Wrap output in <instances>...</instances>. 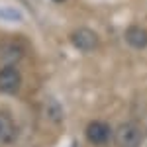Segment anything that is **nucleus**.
I'll return each mask as SVG.
<instances>
[{
    "label": "nucleus",
    "instance_id": "nucleus-4",
    "mask_svg": "<svg viewBox=\"0 0 147 147\" xmlns=\"http://www.w3.org/2000/svg\"><path fill=\"white\" fill-rule=\"evenodd\" d=\"M20 73L18 69L6 65V67L0 69V90L2 92H16L20 86Z\"/></svg>",
    "mask_w": 147,
    "mask_h": 147
},
{
    "label": "nucleus",
    "instance_id": "nucleus-1",
    "mask_svg": "<svg viewBox=\"0 0 147 147\" xmlns=\"http://www.w3.org/2000/svg\"><path fill=\"white\" fill-rule=\"evenodd\" d=\"M116 145L118 147H141L143 136L139 131V127L134 124H122L116 129Z\"/></svg>",
    "mask_w": 147,
    "mask_h": 147
},
{
    "label": "nucleus",
    "instance_id": "nucleus-2",
    "mask_svg": "<svg viewBox=\"0 0 147 147\" xmlns=\"http://www.w3.org/2000/svg\"><path fill=\"white\" fill-rule=\"evenodd\" d=\"M71 41H73V45L80 49V51H84V53H88V51H94L96 47H98V35L92 32L90 28H79V30H75L73 34H71Z\"/></svg>",
    "mask_w": 147,
    "mask_h": 147
},
{
    "label": "nucleus",
    "instance_id": "nucleus-6",
    "mask_svg": "<svg viewBox=\"0 0 147 147\" xmlns=\"http://www.w3.org/2000/svg\"><path fill=\"white\" fill-rule=\"evenodd\" d=\"M14 137V122L6 112H0V141H10Z\"/></svg>",
    "mask_w": 147,
    "mask_h": 147
},
{
    "label": "nucleus",
    "instance_id": "nucleus-7",
    "mask_svg": "<svg viewBox=\"0 0 147 147\" xmlns=\"http://www.w3.org/2000/svg\"><path fill=\"white\" fill-rule=\"evenodd\" d=\"M57 2H63V0H57Z\"/></svg>",
    "mask_w": 147,
    "mask_h": 147
},
{
    "label": "nucleus",
    "instance_id": "nucleus-5",
    "mask_svg": "<svg viewBox=\"0 0 147 147\" xmlns=\"http://www.w3.org/2000/svg\"><path fill=\"white\" fill-rule=\"evenodd\" d=\"M124 37H125V43L129 47H134V49H145L147 47V32L139 26L127 28Z\"/></svg>",
    "mask_w": 147,
    "mask_h": 147
},
{
    "label": "nucleus",
    "instance_id": "nucleus-3",
    "mask_svg": "<svg viewBox=\"0 0 147 147\" xmlns=\"http://www.w3.org/2000/svg\"><path fill=\"white\" fill-rule=\"evenodd\" d=\"M86 139L94 143V145H106L108 143V139H110V127L108 124H104V122H98V120H94L90 124L86 125Z\"/></svg>",
    "mask_w": 147,
    "mask_h": 147
}]
</instances>
